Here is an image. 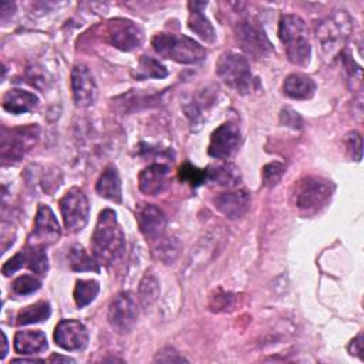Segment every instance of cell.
I'll return each instance as SVG.
<instances>
[{
  "instance_id": "11",
  "label": "cell",
  "mask_w": 364,
  "mask_h": 364,
  "mask_svg": "<svg viewBox=\"0 0 364 364\" xmlns=\"http://www.w3.org/2000/svg\"><path fill=\"white\" fill-rule=\"evenodd\" d=\"M60 235L61 230L54 212L50 206L40 203L34 219V229L28 236V245L46 249L47 246L54 245L60 239Z\"/></svg>"
},
{
  "instance_id": "24",
  "label": "cell",
  "mask_w": 364,
  "mask_h": 364,
  "mask_svg": "<svg viewBox=\"0 0 364 364\" xmlns=\"http://www.w3.org/2000/svg\"><path fill=\"white\" fill-rule=\"evenodd\" d=\"M159 293H161L159 280L154 273L146 272L141 279L139 287H138V299L141 306L145 309L151 307L159 299Z\"/></svg>"
},
{
  "instance_id": "8",
  "label": "cell",
  "mask_w": 364,
  "mask_h": 364,
  "mask_svg": "<svg viewBox=\"0 0 364 364\" xmlns=\"http://www.w3.org/2000/svg\"><path fill=\"white\" fill-rule=\"evenodd\" d=\"M40 129L37 125H26L13 129H3L0 155L3 161H20L37 142Z\"/></svg>"
},
{
  "instance_id": "9",
  "label": "cell",
  "mask_w": 364,
  "mask_h": 364,
  "mask_svg": "<svg viewBox=\"0 0 364 364\" xmlns=\"http://www.w3.org/2000/svg\"><path fill=\"white\" fill-rule=\"evenodd\" d=\"M107 318L117 333H129L138 318V307L134 296L129 291L118 293L109 303Z\"/></svg>"
},
{
  "instance_id": "7",
  "label": "cell",
  "mask_w": 364,
  "mask_h": 364,
  "mask_svg": "<svg viewBox=\"0 0 364 364\" xmlns=\"http://www.w3.org/2000/svg\"><path fill=\"white\" fill-rule=\"evenodd\" d=\"M60 212L64 226L68 232L75 233L85 228L90 215V205L82 189L74 186L60 199Z\"/></svg>"
},
{
  "instance_id": "38",
  "label": "cell",
  "mask_w": 364,
  "mask_h": 364,
  "mask_svg": "<svg viewBox=\"0 0 364 364\" xmlns=\"http://www.w3.org/2000/svg\"><path fill=\"white\" fill-rule=\"evenodd\" d=\"M154 360L159 361V363H182V361H188L183 355H181L172 347H165L164 350L158 351V354L155 355Z\"/></svg>"
},
{
  "instance_id": "20",
  "label": "cell",
  "mask_w": 364,
  "mask_h": 364,
  "mask_svg": "<svg viewBox=\"0 0 364 364\" xmlns=\"http://www.w3.org/2000/svg\"><path fill=\"white\" fill-rule=\"evenodd\" d=\"M37 104H38V98L33 92L21 88H11L6 91L1 100L3 108L7 112L16 114V115L31 111Z\"/></svg>"
},
{
  "instance_id": "39",
  "label": "cell",
  "mask_w": 364,
  "mask_h": 364,
  "mask_svg": "<svg viewBox=\"0 0 364 364\" xmlns=\"http://www.w3.org/2000/svg\"><path fill=\"white\" fill-rule=\"evenodd\" d=\"M361 340H363V334H361V333H360L357 337H354V338L351 340V343H350V346H348L350 354L360 357L361 350H363V341H361Z\"/></svg>"
},
{
  "instance_id": "33",
  "label": "cell",
  "mask_w": 364,
  "mask_h": 364,
  "mask_svg": "<svg viewBox=\"0 0 364 364\" xmlns=\"http://www.w3.org/2000/svg\"><path fill=\"white\" fill-rule=\"evenodd\" d=\"M284 172H286V166L282 162L274 161V162H270V164L264 165V168L262 171L263 185L267 186V188L276 186L280 182V179L284 175Z\"/></svg>"
},
{
  "instance_id": "13",
  "label": "cell",
  "mask_w": 364,
  "mask_h": 364,
  "mask_svg": "<svg viewBox=\"0 0 364 364\" xmlns=\"http://www.w3.org/2000/svg\"><path fill=\"white\" fill-rule=\"evenodd\" d=\"M135 215L139 230L146 240L156 243L165 236L166 218L158 206L152 203H141L136 206Z\"/></svg>"
},
{
  "instance_id": "19",
  "label": "cell",
  "mask_w": 364,
  "mask_h": 364,
  "mask_svg": "<svg viewBox=\"0 0 364 364\" xmlns=\"http://www.w3.org/2000/svg\"><path fill=\"white\" fill-rule=\"evenodd\" d=\"M47 337L40 330H23L14 336V350L23 355L38 354L47 350Z\"/></svg>"
},
{
  "instance_id": "4",
  "label": "cell",
  "mask_w": 364,
  "mask_h": 364,
  "mask_svg": "<svg viewBox=\"0 0 364 364\" xmlns=\"http://www.w3.org/2000/svg\"><path fill=\"white\" fill-rule=\"evenodd\" d=\"M151 44L161 57L181 64H196L206 58V50L186 36L161 33L152 37Z\"/></svg>"
},
{
  "instance_id": "16",
  "label": "cell",
  "mask_w": 364,
  "mask_h": 364,
  "mask_svg": "<svg viewBox=\"0 0 364 364\" xmlns=\"http://www.w3.org/2000/svg\"><path fill=\"white\" fill-rule=\"evenodd\" d=\"M236 34L242 46L255 55H267L272 53V44L264 30L253 20H243L237 24Z\"/></svg>"
},
{
  "instance_id": "6",
  "label": "cell",
  "mask_w": 364,
  "mask_h": 364,
  "mask_svg": "<svg viewBox=\"0 0 364 364\" xmlns=\"http://www.w3.org/2000/svg\"><path fill=\"white\" fill-rule=\"evenodd\" d=\"M216 75L236 92L247 94L252 90V71L246 57L237 53H225L216 63Z\"/></svg>"
},
{
  "instance_id": "36",
  "label": "cell",
  "mask_w": 364,
  "mask_h": 364,
  "mask_svg": "<svg viewBox=\"0 0 364 364\" xmlns=\"http://www.w3.org/2000/svg\"><path fill=\"white\" fill-rule=\"evenodd\" d=\"M24 264H27L26 260V250H21L18 253H16L13 257H10L1 267V273L4 276H11L13 273H16L18 269H21Z\"/></svg>"
},
{
  "instance_id": "34",
  "label": "cell",
  "mask_w": 364,
  "mask_h": 364,
  "mask_svg": "<svg viewBox=\"0 0 364 364\" xmlns=\"http://www.w3.org/2000/svg\"><path fill=\"white\" fill-rule=\"evenodd\" d=\"M41 287V282L30 274H23L20 277H17L13 284H11V290L13 293L18 294V296H27L31 294L34 291H37Z\"/></svg>"
},
{
  "instance_id": "15",
  "label": "cell",
  "mask_w": 364,
  "mask_h": 364,
  "mask_svg": "<svg viewBox=\"0 0 364 364\" xmlns=\"http://www.w3.org/2000/svg\"><path fill=\"white\" fill-rule=\"evenodd\" d=\"M54 341L63 350L80 351L88 343V331L78 320H61L54 330Z\"/></svg>"
},
{
  "instance_id": "3",
  "label": "cell",
  "mask_w": 364,
  "mask_h": 364,
  "mask_svg": "<svg viewBox=\"0 0 364 364\" xmlns=\"http://www.w3.org/2000/svg\"><path fill=\"white\" fill-rule=\"evenodd\" d=\"M334 186L330 181L320 176H304L296 182L291 200L296 209L313 215L321 210L331 199Z\"/></svg>"
},
{
  "instance_id": "30",
  "label": "cell",
  "mask_w": 364,
  "mask_h": 364,
  "mask_svg": "<svg viewBox=\"0 0 364 364\" xmlns=\"http://www.w3.org/2000/svg\"><path fill=\"white\" fill-rule=\"evenodd\" d=\"M138 75L144 78H165L168 75V70L154 57L141 55L138 61Z\"/></svg>"
},
{
  "instance_id": "42",
  "label": "cell",
  "mask_w": 364,
  "mask_h": 364,
  "mask_svg": "<svg viewBox=\"0 0 364 364\" xmlns=\"http://www.w3.org/2000/svg\"><path fill=\"white\" fill-rule=\"evenodd\" d=\"M20 361L23 363V361H27V360H23V358H20V360H14V363H20ZM28 361H41V360H36V358H34V360H28Z\"/></svg>"
},
{
  "instance_id": "22",
  "label": "cell",
  "mask_w": 364,
  "mask_h": 364,
  "mask_svg": "<svg viewBox=\"0 0 364 364\" xmlns=\"http://www.w3.org/2000/svg\"><path fill=\"white\" fill-rule=\"evenodd\" d=\"M206 181L218 186L235 188L240 183L242 175L236 165L230 162H223V164L210 165L206 168Z\"/></svg>"
},
{
  "instance_id": "18",
  "label": "cell",
  "mask_w": 364,
  "mask_h": 364,
  "mask_svg": "<svg viewBox=\"0 0 364 364\" xmlns=\"http://www.w3.org/2000/svg\"><path fill=\"white\" fill-rule=\"evenodd\" d=\"M215 208L229 219L242 218L250 206V195L246 191H230L213 198Z\"/></svg>"
},
{
  "instance_id": "32",
  "label": "cell",
  "mask_w": 364,
  "mask_h": 364,
  "mask_svg": "<svg viewBox=\"0 0 364 364\" xmlns=\"http://www.w3.org/2000/svg\"><path fill=\"white\" fill-rule=\"evenodd\" d=\"M237 304V296L226 291H218L215 296L210 297L209 307L215 313H222V311H232L235 310Z\"/></svg>"
},
{
  "instance_id": "28",
  "label": "cell",
  "mask_w": 364,
  "mask_h": 364,
  "mask_svg": "<svg viewBox=\"0 0 364 364\" xmlns=\"http://www.w3.org/2000/svg\"><path fill=\"white\" fill-rule=\"evenodd\" d=\"M98 291H100V284L97 280H91V279L77 280L74 287V301L78 307H85L87 304L95 300Z\"/></svg>"
},
{
  "instance_id": "40",
  "label": "cell",
  "mask_w": 364,
  "mask_h": 364,
  "mask_svg": "<svg viewBox=\"0 0 364 364\" xmlns=\"http://www.w3.org/2000/svg\"><path fill=\"white\" fill-rule=\"evenodd\" d=\"M50 361H65V363H74V360H73V358H70V357H61V355H55V354H53V355L50 357Z\"/></svg>"
},
{
  "instance_id": "41",
  "label": "cell",
  "mask_w": 364,
  "mask_h": 364,
  "mask_svg": "<svg viewBox=\"0 0 364 364\" xmlns=\"http://www.w3.org/2000/svg\"><path fill=\"white\" fill-rule=\"evenodd\" d=\"M1 336H3V351H1V358H4V357H6V354H7L9 343H7V337H6L4 331H1Z\"/></svg>"
},
{
  "instance_id": "14",
  "label": "cell",
  "mask_w": 364,
  "mask_h": 364,
  "mask_svg": "<svg viewBox=\"0 0 364 364\" xmlns=\"http://www.w3.org/2000/svg\"><path fill=\"white\" fill-rule=\"evenodd\" d=\"M71 91L77 107H90L97 98L95 80L84 64H75L71 71Z\"/></svg>"
},
{
  "instance_id": "17",
  "label": "cell",
  "mask_w": 364,
  "mask_h": 364,
  "mask_svg": "<svg viewBox=\"0 0 364 364\" xmlns=\"http://www.w3.org/2000/svg\"><path fill=\"white\" fill-rule=\"evenodd\" d=\"M171 182V168L165 164H152L144 168L138 176L139 191L154 196L164 192Z\"/></svg>"
},
{
  "instance_id": "31",
  "label": "cell",
  "mask_w": 364,
  "mask_h": 364,
  "mask_svg": "<svg viewBox=\"0 0 364 364\" xmlns=\"http://www.w3.org/2000/svg\"><path fill=\"white\" fill-rule=\"evenodd\" d=\"M179 242L175 237L164 236L161 240L155 243V253L158 259L165 263H171L179 253Z\"/></svg>"
},
{
  "instance_id": "23",
  "label": "cell",
  "mask_w": 364,
  "mask_h": 364,
  "mask_svg": "<svg viewBox=\"0 0 364 364\" xmlns=\"http://www.w3.org/2000/svg\"><path fill=\"white\" fill-rule=\"evenodd\" d=\"M283 91L293 100H309L314 95V81L301 73H293L286 77L283 82Z\"/></svg>"
},
{
  "instance_id": "35",
  "label": "cell",
  "mask_w": 364,
  "mask_h": 364,
  "mask_svg": "<svg viewBox=\"0 0 364 364\" xmlns=\"http://www.w3.org/2000/svg\"><path fill=\"white\" fill-rule=\"evenodd\" d=\"M179 178L183 182H188L191 186L196 188L206 181V169H199L191 164H183L179 168Z\"/></svg>"
},
{
  "instance_id": "10",
  "label": "cell",
  "mask_w": 364,
  "mask_h": 364,
  "mask_svg": "<svg viewBox=\"0 0 364 364\" xmlns=\"http://www.w3.org/2000/svg\"><path fill=\"white\" fill-rule=\"evenodd\" d=\"M107 41L118 50L131 51L144 41V33L138 24L127 18H114L105 27Z\"/></svg>"
},
{
  "instance_id": "21",
  "label": "cell",
  "mask_w": 364,
  "mask_h": 364,
  "mask_svg": "<svg viewBox=\"0 0 364 364\" xmlns=\"http://www.w3.org/2000/svg\"><path fill=\"white\" fill-rule=\"evenodd\" d=\"M95 191L100 196L119 203L122 199V191H121V179L118 175V171L115 166L109 165L107 166L102 173L100 175Z\"/></svg>"
},
{
  "instance_id": "25",
  "label": "cell",
  "mask_w": 364,
  "mask_h": 364,
  "mask_svg": "<svg viewBox=\"0 0 364 364\" xmlns=\"http://www.w3.org/2000/svg\"><path fill=\"white\" fill-rule=\"evenodd\" d=\"M50 314H51L50 303L48 301H37L34 304H30V306L21 309L17 313L16 323L18 326L40 323V321L47 320L50 317Z\"/></svg>"
},
{
  "instance_id": "12",
  "label": "cell",
  "mask_w": 364,
  "mask_h": 364,
  "mask_svg": "<svg viewBox=\"0 0 364 364\" xmlns=\"http://www.w3.org/2000/svg\"><path fill=\"white\" fill-rule=\"evenodd\" d=\"M240 145V131L232 122L219 125L210 135L208 152L216 159H229Z\"/></svg>"
},
{
  "instance_id": "29",
  "label": "cell",
  "mask_w": 364,
  "mask_h": 364,
  "mask_svg": "<svg viewBox=\"0 0 364 364\" xmlns=\"http://www.w3.org/2000/svg\"><path fill=\"white\" fill-rule=\"evenodd\" d=\"M26 260L30 270H33L37 274H46L48 270V259L44 247L38 246H30L27 245L26 250Z\"/></svg>"
},
{
  "instance_id": "1",
  "label": "cell",
  "mask_w": 364,
  "mask_h": 364,
  "mask_svg": "<svg viewBox=\"0 0 364 364\" xmlns=\"http://www.w3.org/2000/svg\"><path fill=\"white\" fill-rule=\"evenodd\" d=\"M91 250L95 260L105 266L112 264L124 255L125 236L112 209L100 212L91 237Z\"/></svg>"
},
{
  "instance_id": "27",
  "label": "cell",
  "mask_w": 364,
  "mask_h": 364,
  "mask_svg": "<svg viewBox=\"0 0 364 364\" xmlns=\"http://www.w3.org/2000/svg\"><path fill=\"white\" fill-rule=\"evenodd\" d=\"M70 267L75 272H98V262L90 256L81 245H73L68 252Z\"/></svg>"
},
{
  "instance_id": "37",
  "label": "cell",
  "mask_w": 364,
  "mask_h": 364,
  "mask_svg": "<svg viewBox=\"0 0 364 364\" xmlns=\"http://www.w3.org/2000/svg\"><path fill=\"white\" fill-rule=\"evenodd\" d=\"M346 146L353 159H361V135L357 131H351L346 135Z\"/></svg>"
},
{
  "instance_id": "26",
  "label": "cell",
  "mask_w": 364,
  "mask_h": 364,
  "mask_svg": "<svg viewBox=\"0 0 364 364\" xmlns=\"http://www.w3.org/2000/svg\"><path fill=\"white\" fill-rule=\"evenodd\" d=\"M188 27L205 43L212 44L216 40V33L210 21L205 17L202 10H191V16L188 20Z\"/></svg>"
},
{
  "instance_id": "2",
  "label": "cell",
  "mask_w": 364,
  "mask_h": 364,
  "mask_svg": "<svg viewBox=\"0 0 364 364\" xmlns=\"http://www.w3.org/2000/svg\"><path fill=\"white\" fill-rule=\"evenodd\" d=\"M279 38L290 63L300 67L309 64L311 47L307 37V27L301 17L283 14L279 20Z\"/></svg>"
},
{
  "instance_id": "5",
  "label": "cell",
  "mask_w": 364,
  "mask_h": 364,
  "mask_svg": "<svg viewBox=\"0 0 364 364\" xmlns=\"http://www.w3.org/2000/svg\"><path fill=\"white\" fill-rule=\"evenodd\" d=\"M351 31L353 20L346 11H336L334 14L323 20L316 30V37L323 55L326 58L336 57L341 51Z\"/></svg>"
}]
</instances>
